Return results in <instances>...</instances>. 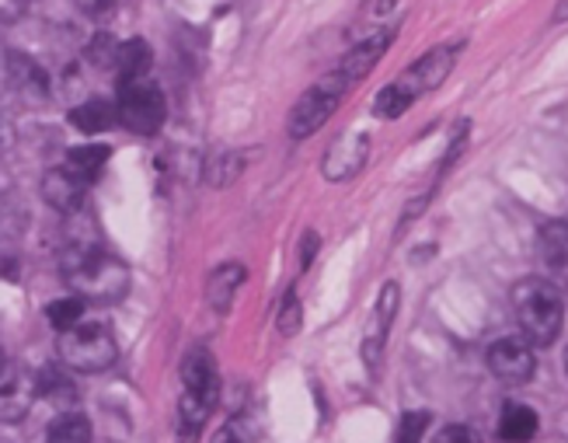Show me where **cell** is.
<instances>
[{
  "label": "cell",
  "instance_id": "1",
  "mask_svg": "<svg viewBox=\"0 0 568 443\" xmlns=\"http://www.w3.org/2000/svg\"><path fill=\"white\" fill-rule=\"evenodd\" d=\"M63 273L73 293L84 304H115L126 298L130 273L119 259L98 252V249H78L63 259Z\"/></svg>",
  "mask_w": 568,
  "mask_h": 443
},
{
  "label": "cell",
  "instance_id": "2",
  "mask_svg": "<svg viewBox=\"0 0 568 443\" xmlns=\"http://www.w3.org/2000/svg\"><path fill=\"white\" fill-rule=\"evenodd\" d=\"M513 311H516V322H520L524 335L534 342V346H551L561 332V322H565L561 293L545 280H524L516 286Z\"/></svg>",
  "mask_w": 568,
  "mask_h": 443
},
{
  "label": "cell",
  "instance_id": "3",
  "mask_svg": "<svg viewBox=\"0 0 568 443\" xmlns=\"http://www.w3.org/2000/svg\"><path fill=\"white\" fill-rule=\"evenodd\" d=\"M115 339L105 325L98 322H81L67 332H60V356L67 366L73 371H84V374H98V371H109L115 363Z\"/></svg>",
  "mask_w": 568,
  "mask_h": 443
},
{
  "label": "cell",
  "instance_id": "4",
  "mask_svg": "<svg viewBox=\"0 0 568 443\" xmlns=\"http://www.w3.org/2000/svg\"><path fill=\"white\" fill-rule=\"evenodd\" d=\"M164 94L158 91V84L151 81H136L119 88V105H115V119L122 122L126 130L151 137L164 127Z\"/></svg>",
  "mask_w": 568,
  "mask_h": 443
},
{
  "label": "cell",
  "instance_id": "5",
  "mask_svg": "<svg viewBox=\"0 0 568 443\" xmlns=\"http://www.w3.org/2000/svg\"><path fill=\"white\" fill-rule=\"evenodd\" d=\"M345 84L342 81V73L335 70V73H328L325 81L321 84H314L311 91H304V98L301 102L293 105V115H290V133L301 140V137H311L314 130H321L328 122V115L335 112V105H338V98L345 94Z\"/></svg>",
  "mask_w": 568,
  "mask_h": 443
},
{
  "label": "cell",
  "instance_id": "6",
  "mask_svg": "<svg viewBox=\"0 0 568 443\" xmlns=\"http://www.w3.org/2000/svg\"><path fill=\"white\" fill-rule=\"evenodd\" d=\"M450 70H454V49L450 46H439V49H433V53H426L418 63H412L394 84H398L412 98V102H415L418 94L439 88L443 78H447Z\"/></svg>",
  "mask_w": 568,
  "mask_h": 443
},
{
  "label": "cell",
  "instance_id": "7",
  "mask_svg": "<svg viewBox=\"0 0 568 443\" xmlns=\"http://www.w3.org/2000/svg\"><path fill=\"white\" fill-rule=\"evenodd\" d=\"M488 366L499 381L524 384L534 377L537 360L524 339H499V342H491V350H488Z\"/></svg>",
  "mask_w": 568,
  "mask_h": 443
},
{
  "label": "cell",
  "instance_id": "8",
  "mask_svg": "<svg viewBox=\"0 0 568 443\" xmlns=\"http://www.w3.org/2000/svg\"><path fill=\"white\" fill-rule=\"evenodd\" d=\"M39 395V384L24 371L0 374V423H21L32 412V402Z\"/></svg>",
  "mask_w": 568,
  "mask_h": 443
},
{
  "label": "cell",
  "instance_id": "9",
  "mask_svg": "<svg viewBox=\"0 0 568 443\" xmlns=\"http://www.w3.org/2000/svg\"><path fill=\"white\" fill-rule=\"evenodd\" d=\"M182 381H185V395L216 409V402H220V374H216V363H213V356L206 350H192L185 356Z\"/></svg>",
  "mask_w": 568,
  "mask_h": 443
},
{
  "label": "cell",
  "instance_id": "10",
  "mask_svg": "<svg viewBox=\"0 0 568 443\" xmlns=\"http://www.w3.org/2000/svg\"><path fill=\"white\" fill-rule=\"evenodd\" d=\"M42 195H45V203L49 207H57L63 213H73V210H81L84 203V195H88V182L78 179L73 171L67 168H57V171H45V179H42Z\"/></svg>",
  "mask_w": 568,
  "mask_h": 443
},
{
  "label": "cell",
  "instance_id": "11",
  "mask_svg": "<svg viewBox=\"0 0 568 443\" xmlns=\"http://www.w3.org/2000/svg\"><path fill=\"white\" fill-rule=\"evenodd\" d=\"M363 161H366V137L349 133V137H342L328 151L325 175L328 179H349V175H356Z\"/></svg>",
  "mask_w": 568,
  "mask_h": 443
},
{
  "label": "cell",
  "instance_id": "12",
  "mask_svg": "<svg viewBox=\"0 0 568 443\" xmlns=\"http://www.w3.org/2000/svg\"><path fill=\"white\" fill-rule=\"evenodd\" d=\"M387 46H390V32H381V36H374V39H366L363 46L349 49V57H345L342 67H338L342 81H345V84H353V81L366 78V73L374 70V63L384 57V49H387Z\"/></svg>",
  "mask_w": 568,
  "mask_h": 443
},
{
  "label": "cell",
  "instance_id": "13",
  "mask_svg": "<svg viewBox=\"0 0 568 443\" xmlns=\"http://www.w3.org/2000/svg\"><path fill=\"white\" fill-rule=\"evenodd\" d=\"M115 70H119V88L146 81V70H151V46L143 39H130L119 46L115 53Z\"/></svg>",
  "mask_w": 568,
  "mask_h": 443
},
{
  "label": "cell",
  "instance_id": "14",
  "mask_svg": "<svg viewBox=\"0 0 568 443\" xmlns=\"http://www.w3.org/2000/svg\"><path fill=\"white\" fill-rule=\"evenodd\" d=\"M537 433V412L520 402H506L499 415V436L506 443H527Z\"/></svg>",
  "mask_w": 568,
  "mask_h": 443
},
{
  "label": "cell",
  "instance_id": "15",
  "mask_svg": "<svg viewBox=\"0 0 568 443\" xmlns=\"http://www.w3.org/2000/svg\"><path fill=\"white\" fill-rule=\"evenodd\" d=\"M112 158L109 143H84V147H70L67 151V171H73L78 179H94L98 171L105 168V161Z\"/></svg>",
  "mask_w": 568,
  "mask_h": 443
},
{
  "label": "cell",
  "instance_id": "16",
  "mask_svg": "<svg viewBox=\"0 0 568 443\" xmlns=\"http://www.w3.org/2000/svg\"><path fill=\"white\" fill-rule=\"evenodd\" d=\"M45 443H91V420L84 412H63L49 423Z\"/></svg>",
  "mask_w": 568,
  "mask_h": 443
},
{
  "label": "cell",
  "instance_id": "17",
  "mask_svg": "<svg viewBox=\"0 0 568 443\" xmlns=\"http://www.w3.org/2000/svg\"><path fill=\"white\" fill-rule=\"evenodd\" d=\"M70 122L78 130H84V133H102V130H109L112 122H115V105L102 102V98H94V102L73 109L70 112Z\"/></svg>",
  "mask_w": 568,
  "mask_h": 443
},
{
  "label": "cell",
  "instance_id": "18",
  "mask_svg": "<svg viewBox=\"0 0 568 443\" xmlns=\"http://www.w3.org/2000/svg\"><path fill=\"white\" fill-rule=\"evenodd\" d=\"M540 255L548 265H568V220H551L540 228Z\"/></svg>",
  "mask_w": 568,
  "mask_h": 443
},
{
  "label": "cell",
  "instance_id": "19",
  "mask_svg": "<svg viewBox=\"0 0 568 443\" xmlns=\"http://www.w3.org/2000/svg\"><path fill=\"white\" fill-rule=\"evenodd\" d=\"M36 384H39V395H45L49 402H57V405L78 402V384H73L63 371H57V366H45V371L36 377Z\"/></svg>",
  "mask_w": 568,
  "mask_h": 443
},
{
  "label": "cell",
  "instance_id": "20",
  "mask_svg": "<svg viewBox=\"0 0 568 443\" xmlns=\"http://www.w3.org/2000/svg\"><path fill=\"white\" fill-rule=\"evenodd\" d=\"M244 280V269L241 265H224V269H216L213 280H210V301L216 311H224L234 298V290L241 286Z\"/></svg>",
  "mask_w": 568,
  "mask_h": 443
},
{
  "label": "cell",
  "instance_id": "21",
  "mask_svg": "<svg viewBox=\"0 0 568 443\" xmlns=\"http://www.w3.org/2000/svg\"><path fill=\"white\" fill-rule=\"evenodd\" d=\"M210 412L213 409L206 402L192 399V395H182V405H179V433H182V440H195V436H200V430L210 420Z\"/></svg>",
  "mask_w": 568,
  "mask_h": 443
},
{
  "label": "cell",
  "instance_id": "22",
  "mask_svg": "<svg viewBox=\"0 0 568 443\" xmlns=\"http://www.w3.org/2000/svg\"><path fill=\"white\" fill-rule=\"evenodd\" d=\"M84 301L81 298H67V301H57V304H49V322H53L57 332H67L73 325H81L84 322Z\"/></svg>",
  "mask_w": 568,
  "mask_h": 443
},
{
  "label": "cell",
  "instance_id": "23",
  "mask_svg": "<svg viewBox=\"0 0 568 443\" xmlns=\"http://www.w3.org/2000/svg\"><path fill=\"white\" fill-rule=\"evenodd\" d=\"M408 105H412V98H408L398 84H387V88L374 98V112L384 115V119H398Z\"/></svg>",
  "mask_w": 568,
  "mask_h": 443
},
{
  "label": "cell",
  "instance_id": "24",
  "mask_svg": "<svg viewBox=\"0 0 568 443\" xmlns=\"http://www.w3.org/2000/svg\"><path fill=\"white\" fill-rule=\"evenodd\" d=\"M429 423H433V415H429V412H405L398 443H423V433L429 430Z\"/></svg>",
  "mask_w": 568,
  "mask_h": 443
},
{
  "label": "cell",
  "instance_id": "25",
  "mask_svg": "<svg viewBox=\"0 0 568 443\" xmlns=\"http://www.w3.org/2000/svg\"><path fill=\"white\" fill-rule=\"evenodd\" d=\"M115 53H119V42H115L109 32L94 36L91 46H88V57H91V63H98V67H115Z\"/></svg>",
  "mask_w": 568,
  "mask_h": 443
},
{
  "label": "cell",
  "instance_id": "26",
  "mask_svg": "<svg viewBox=\"0 0 568 443\" xmlns=\"http://www.w3.org/2000/svg\"><path fill=\"white\" fill-rule=\"evenodd\" d=\"M213 443H252V433L244 430L241 420H231V423H224V426L216 430Z\"/></svg>",
  "mask_w": 568,
  "mask_h": 443
},
{
  "label": "cell",
  "instance_id": "27",
  "mask_svg": "<svg viewBox=\"0 0 568 443\" xmlns=\"http://www.w3.org/2000/svg\"><path fill=\"white\" fill-rule=\"evenodd\" d=\"M433 443H478V436L467 426H443Z\"/></svg>",
  "mask_w": 568,
  "mask_h": 443
},
{
  "label": "cell",
  "instance_id": "28",
  "mask_svg": "<svg viewBox=\"0 0 568 443\" xmlns=\"http://www.w3.org/2000/svg\"><path fill=\"white\" fill-rule=\"evenodd\" d=\"M296 325H301V304H296V293H290V298H286V311H283V318H280V329H283L286 335H293Z\"/></svg>",
  "mask_w": 568,
  "mask_h": 443
},
{
  "label": "cell",
  "instance_id": "29",
  "mask_svg": "<svg viewBox=\"0 0 568 443\" xmlns=\"http://www.w3.org/2000/svg\"><path fill=\"white\" fill-rule=\"evenodd\" d=\"M0 374H4V353H0Z\"/></svg>",
  "mask_w": 568,
  "mask_h": 443
},
{
  "label": "cell",
  "instance_id": "30",
  "mask_svg": "<svg viewBox=\"0 0 568 443\" xmlns=\"http://www.w3.org/2000/svg\"><path fill=\"white\" fill-rule=\"evenodd\" d=\"M565 366H568V353H565Z\"/></svg>",
  "mask_w": 568,
  "mask_h": 443
}]
</instances>
